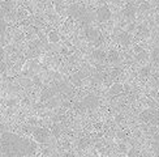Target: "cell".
Masks as SVG:
<instances>
[{"label": "cell", "instance_id": "obj_4", "mask_svg": "<svg viewBox=\"0 0 159 157\" xmlns=\"http://www.w3.org/2000/svg\"><path fill=\"white\" fill-rule=\"evenodd\" d=\"M33 137H34V140L37 143H47L50 140V132L48 130L38 127L33 131Z\"/></svg>", "mask_w": 159, "mask_h": 157}, {"label": "cell", "instance_id": "obj_3", "mask_svg": "<svg viewBox=\"0 0 159 157\" xmlns=\"http://www.w3.org/2000/svg\"><path fill=\"white\" fill-rule=\"evenodd\" d=\"M99 103V98L94 94H90L88 97H85L84 100L78 103V106L81 107L82 110H86V109H93V107H97Z\"/></svg>", "mask_w": 159, "mask_h": 157}, {"label": "cell", "instance_id": "obj_16", "mask_svg": "<svg viewBox=\"0 0 159 157\" xmlns=\"http://www.w3.org/2000/svg\"><path fill=\"white\" fill-rule=\"evenodd\" d=\"M63 157H73L72 155H65V156H63Z\"/></svg>", "mask_w": 159, "mask_h": 157}, {"label": "cell", "instance_id": "obj_11", "mask_svg": "<svg viewBox=\"0 0 159 157\" xmlns=\"http://www.w3.org/2000/svg\"><path fill=\"white\" fill-rule=\"evenodd\" d=\"M151 60L154 64H159V47L154 49V51L151 52Z\"/></svg>", "mask_w": 159, "mask_h": 157}, {"label": "cell", "instance_id": "obj_2", "mask_svg": "<svg viewBox=\"0 0 159 157\" xmlns=\"http://www.w3.org/2000/svg\"><path fill=\"white\" fill-rule=\"evenodd\" d=\"M140 119L151 126H159V109L149 107L140 114Z\"/></svg>", "mask_w": 159, "mask_h": 157}, {"label": "cell", "instance_id": "obj_6", "mask_svg": "<svg viewBox=\"0 0 159 157\" xmlns=\"http://www.w3.org/2000/svg\"><path fill=\"white\" fill-rule=\"evenodd\" d=\"M85 34L86 37H88V39H90V41H97V39L99 38V31L95 29V28H93V26H86L85 28Z\"/></svg>", "mask_w": 159, "mask_h": 157}, {"label": "cell", "instance_id": "obj_15", "mask_svg": "<svg viewBox=\"0 0 159 157\" xmlns=\"http://www.w3.org/2000/svg\"><path fill=\"white\" fill-rule=\"evenodd\" d=\"M128 157H138V150L136 148H132L128 153Z\"/></svg>", "mask_w": 159, "mask_h": 157}, {"label": "cell", "instance_id": "obj_14", "mask_svg": "<svg viewBox=\"0 0 159 157\" xmlns=\"http://www.w3.org/2000/svg\"><path fill=\"white\" fill-rule=\"evenodd\" d=\"M94 56H95L97 59H99V60H103L104 58H107V55H106L104 52H103V51H101V50L95 51V52H94Z\"/></svg>", "mask_w": 159, "mask_h": 157}, {"label": "cell", "instance_id": "obj_12", "mask_svg": "<svg viewBox=\"0 0 159 157\" xmlns=\"http://www.w3.org/2000/svg\"><path fill=\"white\" fill-rule=\"evenodd\" d=\"M107 59L111 62V63H115L117 62V59H119V54H117V51H111L110 54H107Z\"/></svg>", "mask_w": 159, "mask_h": 157}, {"label": "cell", "instance_id": "obj_5", "mask_svg": "<svg viewBox=\"0 0 159 157\" xmlns=\"http://www.w3.org/2000/svg\"><path fill=\"white\" fill-rule=\"evenodd\" d=\"M111 17V11L107 5H101L97 9V20L99 22H106L108 21Z\"/></svg>", "mask_w": 159, "mask_h": 157}, {"label": "cell", "instance_id": "obj_9", "mask_svg": "<svg viewBox=\"0 0 159 157\" xmlns=\"http://www.w3.org/2000/svg\"><path fill=\"white\" fill-rule=\"evenodd\" d=\"M123 92V85L121 84H114L112 87L110 88V93L111 94H115V96H117V94H120Z\"/></svg>", "mask_w": 159, "mask_h": 157}, {"label": "cell", "instance_id": "obj_1", "mask_svg": "<svg viewBox=\"0 0 159 157\" xmlns=\"http://www.w3.org/2000/svg\"><path fill=\"white\" fill-rule=\"evenodd\" d=\"M37 145L28 137L4 132L0 137V150L5 157H26L34 153Z\"/></svg>", "mask_w": 159, "mask_h": 157}, {"label": "cell", "instance_id": "obj_8", "mask_svg": "<svg viewBox=\"0 0 159 157\" xmlns=\"http://www.w3.org/2000/svg\"><path fill=\"white\" fill-rule=\"evenodd\" d=\"M130 39H132V37L127 31H123V33H120V36H119V42L123 46H128L130 43Z\"/></svg>", "mask_w": 159, "mask_h": 157}, {"label": "cell", "instance_id": "obj_13", "mask_svg": "<svg viewBox=\"0 0 159 157\" xmlns=\"http://www.w3.org/2000/svg\"><path fill=\"white\" fill-rule=\"evenodd\" d=\"M5 29H7V24H5V21H4V18L0 17V39L3 38L4 33H5Z\"/></svg>", "mask_w": 159, "mask_h": 157}, {"label": "cell", "instance_id": "obj_7", "mask_svg": "<svg viewBox=\"0 0 159 157\" xmlns=\"http://www.w3.org/2000/svg\"><path fill=\"white\" fill-rule=\"evenodd\" d=\"M137 12V5L133 4V3H128L127 5H125V9H124V15L127 16L128 18H133L134 15Z\"/></svg>", "mask_w": 159, "mask_h": 157}, {"label": "cell", "instance_id": "obj_10", "mask_svg": "<svg viewBox=\"0 0 159 157\" xmlns=\"http://www.w3.org/2000/svg\"><path fill=\"white\" fill-rule=\"evenodd\" d=\"M48 41L52 42V43H56V42L60 41V37H59L57 31H51L50 33V34H48Z\"/></svg>", "mask_w": 159, "mask_h": 157}]
</instances>
